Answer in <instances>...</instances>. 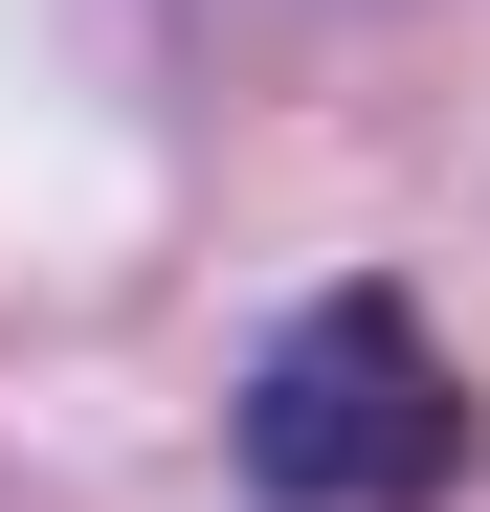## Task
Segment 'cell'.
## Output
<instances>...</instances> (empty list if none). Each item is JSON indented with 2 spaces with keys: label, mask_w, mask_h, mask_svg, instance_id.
I'll use <instances>...</instances> for the list:
<instances>
[{
  "label": "cell",
  "mask_w": 490,
  "mask_h": 512,
  "mask_svg": "<svg viewBox=\"0 0 490 512\" xmlns=\"http://www.w3.org/2000/svg\"><path fill=\"white\" fill-rule=\"evenodd\" d=\"M223 446H245L268 512H446L490 423H468V357L424 334V290L357 268V290H312L268 357H245V423H223Z\"/></svg>",
  "instance_id": "1"
}]
</instances>
